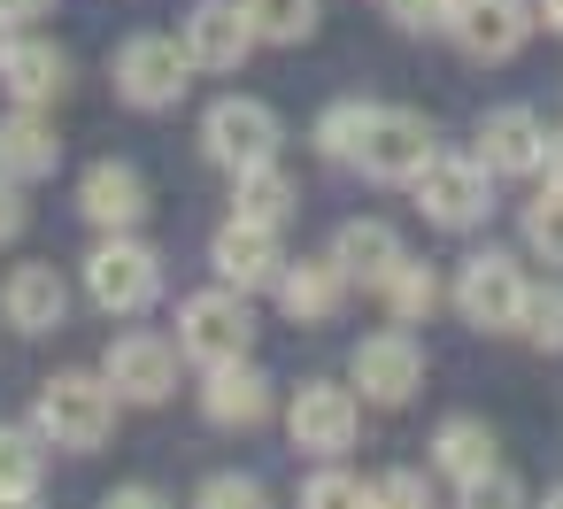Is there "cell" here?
Returning a JSON list of instances; mask_svg holds the SVG:
<instances>
[{
    "label": "cell",
    "instance_id": "cell-20",
    "mask_svg": "<svg viewBox=\"0 0 563 509\" xmlns=\"http://www.w3.org/2000/svg\"><path fill=\"white\" fill-rule=\"evenodd\" d=\"M201 409H209L217 424H263V417H271V378H263L247 355H232V363H209Z\"/></svg>",
    "mask_w": 563,
    "mask_h": 509
},
{
    "label": "cell",
    "instance_id": "cell-34",
    "mask_svg": "<svg viewBox=\"0 0 563 509\" xmlns=\"http://www.w3.org/2000/svg\"><path fill=\"white\" fill-rule=\"evenodd\" d=\"M24 224H32V209H24V178H9V170H0V247H9V240H24Z\"/></svg>",
    "mask_w": 563,
    "mask_h": 509
},
{
    "label": "cell",
    "instance_id": "cell-39",
    "mask_svg": "<svg viewBox=\"0 0 563 509\" xmlns=\"http://www.w3.org/2000/svg\"><path fill=\"white\" fill-rule=\"evenodd\" d=\"M548 178L563 186V132H548Z\"/></svg>",
    "mask_w": 563,
    "mask_h": 509
},
{
    "label": "cell",
    "instance_id": "cell-32",
    "mask_svg": "<svg viewBox=\"0 0 563 509\" xmlns=\"http://www.w3.org/2000/svg\"><path fill=\"white\" fill-rule=\"evenodd\" d=\"M201 501H209V509H255V501H263V486H255V478H240V471H217V478H201Z\"/></svg>",
    "mask_w": 563,
    "mask_h": 509
},
{
    "label": "cell",
    "instance_id": "cell-17",
    "mask_svg": "<svg viewBox=\"0 0 563 509\" xmlns=\"http://www.w3.org/2000/svg\"><path fill=\"white\" fill-rule=\"evenodd\" d=\"M0 86H9V101H24V109H47V101H63L70 63H63L55 40H9V55H0Z\"/></svg>",
    "mask_w": 563,
    "mask_h": 509
},
{
    "label": "cell",
    "instance_id": "cell-29",
    "mask_svg": "<svg viewBox=\"0 0 563 509\" xmlns=\"http://www.w3.org/2000/svg\"><path fill=\"white\" fill-rule=\"evenodd\" d=\"M532 347H563V286H532L525 294V324H517Z\"/></svg>",
    "mask_w": 563,
    "mask_h": 509
},
{
    "label": "cell",
    "instance_id": "cell-35",
    "mask_svg": "<svg viewBox=\"0 0 563 509\" xmlns=\"http://www.w3.org/2000/svg\"><path fill=\"white\" fill-rule=\"evenodd\" d=\"M371 494H378V501H432V486H424L417 471H386V478H378Z\"/></svg>",
    "mask_w": 563,
    "mask_h": 509
},
{
    "label": "cell",
    "instance_id": "cell-3",
    "mask_svg": "<svg viewBox=\"0 0 563 509\" xmlns=\"http://www.w3.org/2000/svg\"><path fill=\"white\" fill-rule=\"evenodd\" d=\"M86 294H93V309H109V317H140V309H155V294H163V263H155V247L109 232V240L86 255Z\"/></svg>",
    "mask_w": 563,
    "mask_h": 509
},
{
    "label": "cell",
    "instance_id": "cell-7",
    "mask_svg": "<svg viewBox=\"0 0 563 509\" xmlns=\"http://www.w3.org/2000/svg\"><path fill=\"white\" fill-rule=\"evenodd\" d=\"M486 178H494V170H486L478 155H432L409 186H417V209H424L440 232H471V224H486V209H494V201H486Z\"/></svg>",
    "mask_w": 563,
    "mask_h": 509
},
{
    "label": "cell",
    "instance_id": "cell-33",
    "mask_svg": "<svg viewBox=\"0 0 563 509\" xmlns=\"http://www.w3.org/2000/svg\"><path fill=\"white\" fill-rule=\"evenodd\" d=\"M455 494H463L471 509H486V501H517V478H509L501 463H486V471H478V478H463Z\"/></svg>",
    "mask_w": 563,
    "mask_h": 509
},
{
    "label": "cell",
    "instance_id": "cell-27",
    "mask_svg": "<svg viewBox=\"0 0 563 509\" xmlns=\"http://www.w3.org/2000/svg\"><path fill=\"white\" fill-rule=\"evenodd\" d=\"M378 294H386V309H394L401 324H424V317L440 309V278H432L424 263H401V270H394Z\"/></svg>",
    "mask_w": 563,
    "mask_h": 509
},
{
    "label": "cell",
    "instance_id": "cell-38",
    "mask_svg": "<svg viewBox=\"0 0 563 509\" xmlns=\"http://www.w3.org/2000/svg\"><path fill=\"white\" fill-rule=\"evenodd\" d=\"M532 9H540V24H548V32L563 40V0H532Z\"/></svg>",
    "mask_w": 563,
    "mask_h": 509
},
{
    "label": "cell",
    "instance_id": "cell-14",
    "mask_svg": "<svg viewBox=\"0 0 563 509\" xmlns=\"http://www.w3.org/2000/svg\"><path fill=\"white\" fill-rule=\"evenodd\" d=\"M178 40H186L194 70H240V63L255 55V24H247L240 0H201V9L186 16Z\"/></svg>",
    "mask_w": 563,
    "mask_h": 509
},
{
    "label": "cell",
    "instance_id": "cell-12",
    "mask_svg": "<svg viewBox=\"0 0 563 509\" xmlns=\"http://www.w3.org/2000/svg\"><path fill=\"white\" fill-rule=\"evenodd\" d=\"M532 24H540L532 0H455V24L448 32L463 40L471 63H509L532 40Z\"/></svg>",
    "mask_w": 563,
    "mask_h": 509
},
{
    "label": "cell",
    "instance_id": "cell-24",
    "mask_svg": "<svg viewBox=\"0 0 563 509\" xmlns=\"http://www.w3.org/2000/svg\"><path fill=\"white\" fill-rule=\"evenodd\" d=\"M40 471H47V440L40 424H0V501H32L40 494Z\"/></svg>",
    "mask_w": 563,
    "mask_h": 509
},
{
    "label": "cell",
    "instance_id": "cell-6",
    "mask_svg": "<svg viewBox=\"0 0 563 509\" xmlns=\"http://www.w3.org/2000/svg\"><path fill=\"white\" fill-rule=\"evenodd\" d=\"M186 86H194L186 40H163V32L124 40V55H117V93H124L132 109H170V101H186Z\"/></svg>",
    "mask_w": 563,
    "mask_h": 509
},
{
    "label": "cell",
    "instance_id": "cell-36",
    "mask_svg": "<svg viewBox=\"0 0 563 509\" xmlns=\"http://www.w3.org/2000/svg\"><path fill=\"white\" fill-rule=\"evenodd\" d=\"M155 501H163L155 486H117V494H109V509H155Z\"/></svg>",
    "mask_w": 563,
    "mask_h": 509
},
{
    "label": "cell",
    "instance_id": "cell-22",
    "mask_svg": "<svg viewBox=\"0 0 563 509\" xmlns=\"http://www.w3.org/2000/svg\"><path fill=\"white\" fill-rule=\"evenodd\" d=\"M63 163V140H55V124L40 117V109H24L16 101V117H0V170H9V178H47Z\"/></svg>",
    "mask_w": 563,
    "mask_h": 509
},
{
    "label": "cell",
    "instance_id": "cell-8",
    "mask_svg": "<svg viewBox=\"0 0 563 509\" xmlns=\"http://www.w3.org/2000/svg\"><path fill=\"white\" fill-rule=\"evenodd\" d=\"M525 270L509 263V255H471L463 263V278H455V309H463V324H478V332H517L525 324Z\"/></svg>",
    "mask_w": 563,
    "mask_h": 509
},
{
    "label": "cell",
    "instance_id": "cell-31",
    "mask_svg": "<svg viewBox=\"0 0 563 509\" xmlns=\"http://www.w3.org/2000/svg\"><path fill=\"white\" fill-rule=\"evenodd\" d=\"M386 16L409 32H448L455 24V0H386Z\"/></svg>",
    "mask_w": 563,
    "mask_h": 509
},
{
    "label": "cell",
    "instance_id": "cell-23",
    "mask_svg": "<svg viewBox=\"0 0 563 509\" xmlns=\"http://www.w3.org/2000/svg\"><path fill=\"white\" fill-rule=\"evenodd\" d=\"M232 217H255V224H286V217H294V178H286L278 163L232 170Z\"/></svg>",
    "mask_w": 563,
    "mask_h": 509
},
{
    "label": "cell",
    "instance_id": "cell-10",
    "mask_svg": "<svg viewBox=\"0 0 563 509\" xmlns=\"http://www.w3.org/2000/svg\"><path fill=\"white\" fill-rule=\"evenodd\" d=\"M347 378L363 386V401H378V409H401V401L424 386V347H417L409 332H371V340L347 355Z\"/></svg>",
    "mask_w": 563,
    "mask_h": 509
},
{
    "label": "cell",
    "instance_id": "cell-5",
    "mask_svg": "<svg viewBox=\"0 0 563 509\" xmlns=\"http://www.w3.org/2000/svg\"><path fill=\"white\" fill-rule=\"evenodd\" d=\"M278 109L271 101H247V93H224L209 117H201V147H209V163H224V170H255V163H278Z\"/></svg>",
    "mask_w": 563,
    "mask_h": 509
},
{
    "label": "cell",
    "instance_id": "cell-19",
    "mask_svg": "<svg viewBox=\"0 0 563 509\" xmlns=\"http://www.w3.org/2000/svg\"><path fill=\"white\" fill-rule=\"evenodd\" d=\"M355 278L340 270V255H301V263H286L278 270V301H286V317L294 324H324L332 309H340V294H347Z\"/></svg>",
    "mask_w": 563,
    "mask_h": 509
},
{
    "label": "cell",
    "instance_id": "cell-16",
    "mask_svg": "<svg viewBox=\"0 0 563 509\" xmlns=\"http://www.w3.org/2000/svg\"><path fill=\"white\" fill-rule=\"evenodd\" d=\"M0 317H9L16 332H55L70 317V286L55 263H16L9 278H0Z\"/></svg>",
    "mask_w": 563,
    "mask_h": 509
},
{
    "label": "cell",
    "instance_id": "cell-25",
    "mask_svg": "<svg viewBox=\"0 0 563 509\" xmlns=\"http://www.w3.org/2000/svg\"><path fill=\"white\" fill-rule=\"evenodd\" d=\"M432 455H440V471L463 486V478H478V471L494 463V432H486L478 417H448L440 440H432Z\"/></svg>",
    "mask_w": 563,
    "mask_h": 509
},
{
    "label": "cell",
    "instance_id": "cell-40",
    "mask_svg": "<svg viewBox=\"0 0 563 509\" xmlns=\"http://www.w3.org/2000/svg\"><path fill=\"white\" fill-rule=\"evenodd\" d=\"M9 40H16V24H9V16H0V55H9Z\"/></svg>",
    "mask_w": 563,
    "mask_h": 509
},
{
    "label": "cell",
    "instance_id": "cell-2",
    "mask_svg": "<svg viewBox=\"0 0 563 509\" xmlns=\"http://www.w3.org/2000/svg\"><path fill=\"white\" fill-rule=\"evenodd\" d=\"M340 163H363L371 178H386V186H409L424 163H432V132H424V117L417 109H355V132H347V155Z\"/></svg>",
    "mask_w": 563,
    "mask_h": 509
},
{
    "label": "cell",
    "instance_id": "cell-26",
    "mask_svg": "<svg viewBox=\"0 0 563 509\" xmlns=\"http://www.w3.org/2000/svg\"><path fill=\"white\" fill-rule=\"evenodd\" d=\"M240 9H247L255 40H271V47H301L317 32V0H240Z\"/></svg>",
    "mask_w": 563,
    "mask_h": 509
},
{
    "label": "cell",
    "instance_id": "cell-15",
    "mask_svg": "<svg viewBox=\"0 0 563 509\" xmlns=\"http://www.w3.org/2000/svg\"><path fill=\"white\" fill-rule=\"evenodd\" d=\"M478 163H486L494 178H532V170H548V124H540L532 109H494V117L478 124Z\"/></svg>",
    "mask_w": 563,
    "mask_h": 509
},
{
    "label": "cell",
    "instance_id": "cell-28",
    "mask_svg": "<svg viewBox=\"0 0 563 509\" xmlns=\"http://www.w3.org/2000/svg\"><path fill=\"white\" fill-rule=\"evenodd\" d=\"M525 247H532L540 263H563V186H555V178L525 201Z\"/></svg>",
    "mask_w": 563,
    "mask_h": 509
},
{
    "label": "cell",
    "instance_id": "cell-11",
    "mask_svg": "<svg viewBox=\"0 0 563 509\" xmlns=\"http://www.w3.org/2000/svg\"><path fill=\"white\" fill-rule=\"evenodd\" d=\"M101 378L117 386V401L155 409V401H170V386H178V347L155 340V332H124V340L101 355Z\"/></svg>",
    "mask_w": 563,
    "mask_h": 509
},
{
    "label": "cell",
    "instance_id": "cell-13",
    "mask_svg": "<svg viewBox=\"0 0 563 509\" xmlns=\"http://www.w3.org/2000/svg\"><path fill=\"white\" fill-rule=\"evenodd\" d=\"M209 263H217V278H224V286H240V294H255V286H278V270H286V247H278V224H255V217H232V224L217 232V247H209Z\"/></svg>",
    "mask_w": 563,
    "mask_h": 509
},
{
    "label": "cell",
    "instance_id": "cell-21",
    "mask_svg": "<svg viewBox=\"0 0 563 509\" xmlns=\"http://www.w3.org/2000/svg\"><path fill=\"white\" fill-rule=\"evenodd\" d=\"M332 255H340V270H347V278H363V286H386V278L409 263L401 232H394V224H378V217H355V224H340Z\"/></svg>",
    "mask_w": 563,
    "mask_h": 509
},
{
    "label": "cell",
    "instance_id": "cell-18",
    "mask_svg": "<svg viewBox=\"0 0 563 509\" xmlns=\"http://www.w3.org/2000/svg\"><path fill=\"white\" fill-rule=\"evenodd\" d=\"M78 209L101 224V232H132L147 217V178L132 163H93L86 186H78Z\"/></svg>",
    "mask_w": 563,
    "mask_h": 509
},
{
    "label": "cell",
    "instance_id": "cell-4",
    "mask_svg": "<svg viewBox=\"0 0 563 509\" xmlns=\"http://www.w3.org/2000/svg\"><path fill=\"white\" fill-rule=\"evenodd\" d=\"M247 340H255V317H247V294L240 286H209V294H186L178 301V347L194 355V363H232V355H247Z\"/></svg>",
    "mask_w": 563,
    "mask_h": 509
},
{
    "label": "cell",
    "instance_id": "cell-9",
    "mask_svg": "<svg viewBox=\"0 0 563 509\" xmlns=\"http://www.w3.org/2000/svg\"><path fill=\"white\" fill-rule=\"evenodd\" d=\"M355 424H363V401H355V386H301L294 394V409H286V432H294V447L301 455H317V463H332V455H347L355 447Z\"/></svg>",
    "mask_w": 563,
    "mask_h": 509
},
{
    "label": "cell",
    "instance_id": "cell-37",
    "mask_svg": "<svg viewBox=\"0 0 563 509\" xmlns=\"http://www.w3.org/2000/svg\"><path fill=\"white\" fill-rule=\"evenodd\" d=\"M55 9V0H0V16H9V24H32V16H47Z\"/></svg>",
    "mask_w": 563,
    "mask_h": 509
},
{
    "label": "cell",
    "instance_id": "cell-1",
    "mask_svg": "<svg viewBox=\"0 0 563 509\" xmlns=\"http://www.w3.org/2000/svg\"><path fill=\"white\" fill-rule=\"evenodd\" d=\"M109 432H117V386H109V378H93V370H63V378L40 386V440H47V447L93 455Z\"/></svg>",
    "mask_w": 563,
    "mask_h": 509
},
{
    "label": "cell",
    "instance_id": "cell-30",
    "mask_svg": "<svg viewBox=\"0 0 563 509\" xmlns=\"http://www.w3.org/2000/svg\"><path fill=\"white\" fill-rule=\"evenodd\" d=\"M301 501L309 509H332V501H378L355 471H317V478H301Z\"/></svg>",
    "mask_w": 563,
    "mask_h": 509
}]
</instances>
